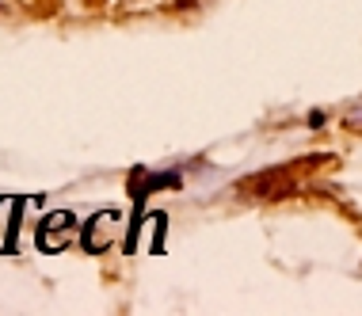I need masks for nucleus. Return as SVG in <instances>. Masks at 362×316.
<instances>
[{
	"mask_svg": "<svg viewBox=\"0 0 362 316\" xmlns=\"http://www.w3.org/2000/svg\"><path fill=\"white\" fill-rule=\"evenodd\" d=\"M298 172L301 164H286V168H271V172H259L252 180L240 183L244 199H282V194L298 191Z\"/></svg>",
	"mask_w": 362,
	"mask_h": 316,
	"instance_id": "nucleus-1",
	"label": "nucleus"
},
{
	"mask_svg": "<svg viewBox=\"0 0 362 316\" xmlns=\"http://www.w3.org/2000/svg\"><path fill=\"white\" fill-rule=\"evenodd\" d=\"M73 229H76V217L73 213H50L42 225H38V244H42L46 252H62Z\"/></svg>",
	"mask_w": 362,
	"mask_h": 316,
	"instance_id": "nucleus-2",
	"label": "nucleus"
}]
</instances>
